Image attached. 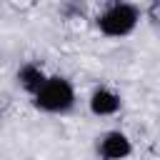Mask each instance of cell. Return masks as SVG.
<instances>
[{
  "mask_svg": "<svg viewBox=\"0 0 160 160\" xmlns=\"http://www.w3.org/2000/svg\"><path fill=\"white\" fill-rule=\"evenodd\" d=\"M78 102L75 85L65 75H50L48 82L32 95V108L48 115H68Z\"/></svg>",
  "mask_w": 160,
  "mask_h": 160,
  "instance_id": "1",
  "label": "cell"
},
{
  "mask_svg": "<svg viewBox=\"0 0 160 160\" xmlns=\"http://www.w3.org/2000/svg\"><path fill=\"white\" fill-rule=\"evenodd\" d=\"M138 25H140V8L128 0H115L95 18V28L100 30V35L112 40L132 35Z\"/></svg>",
  "mask_w": 160,
  "mask_h": 160,
  "instance_id": "2",
  "label": "cell"
},
{
  "mask_svg": "<svg viewBox=\"0 0 160 160\" xmlns=\"http://www.w3.org/2000/svg\"><path fill=\"white\" fill-rule=\"evenodd\" d=\"M95 152L100 160H128L132 155V140L122 130H105L95 140Z\"/></svg>",
  "mask_w": 160,
  "mask_h": 160,
  "instance_id": "3",
  "label": "cell"
},
{
  "mask_svg": "<svg viewBox=\"0 0 160 160\" xmlns=\"http://www.w3.org/2000/svg\"><path fill=\"white\" fill-rule=\"evenodd\" d=\"M120 108H122L120 92H115V90L108 88V85H98V88L90 92V98H88V110H90L95 118H112V115L120 112Z\"/></svg>",
  "mask_w": 160,
  "mask_h": 160,
  "instance_id": "4",
  "label": "cell"
},
{
  "mask_svg": "<svg viewBox=\"0 0 160 160\" xmlns=\"http://www.w3.org/2000/svg\"><path fill=\"white\" fill-rule=\"evenodd\" d=\"M15 78H18V85L32 98V95H38V90L48 82L50 75L45 72V68H42L40 62H32V60H30V62H22V65L18 68V75H15Z\"/></svg>",
  "mask_w": 160,
  "mask_h": 160,
  "instance_id": "5",
  "label": "cell"
}]
</instances>
